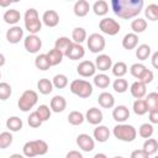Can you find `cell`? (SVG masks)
<instances>
[{
    "label": "cell",
    "instance_id": "obj_11",
    "mask_svg": "<svg viewBox=\"0 0 158 158\" xmlns=\"http://www.w3.org/2000/svg\"><path fill=\"white\" fill-rule=\"evenodd\" d=\"M84 54H85L84 47H83L81 44H78V43H74V42L69 46V48H68V49L65 51V53H64V56L68 57V58L72 59V60L81 59V58L84 57Z\"/></svg>",
    "mask_w": 158,
    "mask_h": 158
},
{
    "label": "cell",
    "instance_id": "obj_6",
    "mask_svg": "<svg viewBox=\"0 0 158 158\" xmlns=\"http://www.w3.org/2000/svg\"><path fill=\"white\" fill-rule=\"evenodd\" d=\"M37 100H38V95L35 90H30V89L25 90L19 99V102H17L19 109L23 112H27L37 104Z\"/></svg>",
    "mask_w": 158,
    "mask_h": 158
},
{
    "label": "cell",
    "instance_id": "obj_51",
    "mask_svg": "<svg viewBox=\"0 0 158 158\" xmlns=\"http://www.w3.org/2000/svg\"><path fill=\"white\" fill-rule=\"evenodd\" d=\"M149 115V122L151 123H158V109L148 111Z\"/></svg>",
    "mask_w": 158,
    "mask_h": 158
},
{
    "label": "cell",
    "instance_id": "obj_28",
    "mask_svg": "<svg viewBox=\"0 0 158 158\" xmlns=\"http://www.w3.org/2000/svg\"><path fill=\"white\" fill-rule=\"evenodd\" d=\"M93 11L98 16H104L109 12V4L105 0H98L93 5Z\"/></svg>",
    "mask_w": 158,
    "mask_h": 158
},
{
    "label": "cell",
    "instance_id": "obj_26",
    "mask_svg": "<svg viewBox=\"0 0 158 158\" xmlns=\"http://www.w3.org/2000/svg\"><path fill=\"white\" fill-rule=\"evenodd\" d=\"M46 54H47V58H48V60H49L51 67H52V65H57V64H59V63L62 62L63 57H64V54H63L60 51L56 49V48L49 49V52L46 53Z\"/></svg>",
    "mask_w": 158,
    "mask_h": 158
},
{
    "label": "cell",
    "instance_id": "obj_35",
    "mask_svg": "<svg viewBox=\"0 0 158 158\" xmlns=\"http://www.w3.org/2000/svg\"><path fill=\"white\" fill-rule=\"evenodd\" d=\"M94 84L100 89H106L110 85V78H109V75H106L104 73L96 74V75H94Z\"/></svg>",
    "mask_w": 158,
    "mask_h": 158
},
{
    "label": "cell",
    "instance_id": "obj_54",
    "mask_svg": "<svg viewBox=\"0 0 158 158\" xmlns=\"http://www.w3.org/2000/svg\"><path fill=\"white\" fill-rule=\"evenodd\" d=\"M14 1L12 0H6V1H2V0H0V6H2V7H5V6H9L10 4H12Z\"/></svg>",
    "mask_w": 158,
    "mask_h": 158
},
{
    "label": "cell",
    "instance_id": "obj_55",
    "mask_svg": "<svg viewBox=\"0 0 158 158\" xmlns=\"http://www.w3.org/2000/svg\"><path fill=\"white\" fill-rule=\"evenodd\" d=\"M94 158H107V156L105 153H96L94 156Z\"/></svg>",
    "mask_w": 158,
    "mask_h": 158
},
{
    "label": "cell",
    "instance_id": "obj_10",
    "mask_svg": "<svg viewBox=\"0 0 158 158\" xmlns=\"http://www.w3.org/2000/svg\"><path fill=\"white\" fill-rule=\"evenodd\" d=\"M77 72H78L79 75H81L84 78H89V77L95 75L96 68H95L94 62H91V60H81L77 67Z\"/></svg>",
    "mask_w": 158,
    "mask_h": 158
},
{
    "label": "cell",
    "instance_id": "obj_44",
    "mask_svg": "<svg viewBox=\"0 0 158 158\" xmlns=\"http://www.w3.org/2000/svg\"><path fill=\"white\" fill-rule=\"evenodd\" d=\"M12 94V89H11V85L9 83H5V81H1L0 83V100L5 101L7 100Z\"/></svg>",
    "mask_w": 158,
    "mask_h": 158
},
{
    "label": "cell",
    "instance_id": "obj_16",
    "mask_svg": "<svg viewBox=\"0 0 158 158\" xmlns=\"http://www.w3.org/2000/svg\"><path fill=\"white\" fill-rule=\"evenodd\" d=\"M112 117L115 121L123 123L128 117H130V110L125 105H118L112 110Z\"/></svg>",
    "mask_w": 158,
    "mask_h": 158
},
{
    "label": "cell",
    "instance_id": "obj_46",
    "mask_svg": "<svg viewBox=\"0 0 158 158\" xmlns=\"http://www.w3.org/2000/svg\"><path fill=\"white\" fill-rule=\"evenodd\" d=\"M12 143V135L7 131L0 133V149L7 148Z\"/></svg>",
    "mask_w": 158,
    "mask_h": 158
},
{
    "label": "cell",
    "instance_id": "obj_56",
    "mask_svg": "<svg viewBox=\"0 0 158 158\" xmlns=\"http://www.w3.org/2000/svg\"><path fill=\"white\" fill-rule=\"evenodd\" d=\"M5 64V56L2 53H0V67H2Z\"/></svg>",
    "mask_w": 158,
    "mask_h": 158
},
{
    "label": "cell",
    "instance_id": "obj_34",
    "mask_svg": "<svg viewBox=\"0 0 158 158\" xmlns=\"http://www.w3.org/2000/svg\"><path fill=\"white\" fill-rule=\"evenodd\" d=\"M148 156L154 154L158 151V142L156 138H147L143 143V148H142Z\"/></svg>",
    "mask_w": 158,
    "mask_h": 158
},
{
    "label": "cell",
    "instance_id": "obj_5",
    "mask_svg": "<svg viewBox=\"0 0 158 158\" xmlns=\"http://www.w3.org/2000/svg\"><path fill=\"white\" fill-rule=\"evenodd\" d=\"M69 89L74 95H77L79 98H83V99H86L93 94V85L89 81L83 80V79L73 80L70 83Z\"/></svg>",
    "mask_w": 158,
    "mask_h": 158
},
{
    "label": "cell",
    "instance_id": "obj_7",
    "mask_svg": "<svg viewBox=\"0 0 158 158\" xmlns=\"http://www.w3.org/2000/svg\"><path fill=\"white\" fill-rule=\"evenodd\" d=\"M99 28L101 30V32H104L105 35H109V36H115L120 32V23L111 19V17H104L102 20H100L99 22Z\"/></svg>",
    "mask_w": 158,
    "mask_h": 158
},
{
    "label": "cell",
    "instance_id": "obj_24",
    "mask_svg": "<svg viewBox=\"0 0 158 158\" xmlns=\"http://www.w3.org/2000/svg\"><path fill=\"white\" fill-rule=\"evenodd\" d=\"M2 19H4V21H5L6 23H9V25H16V23L20 21V19H21V14H20V11L16 10V9H10V10H6V11L4 12Z\"/></svg>",
    "mask_w": 158,
    "mask_h": 158
},
{
    "label": "cell",
    "instance_id": "obj_31",
    "mask_svg": "<svg viewBox=\"0 0 158 158\" xmlns=\"http://www.w3.org/2000/svg\"><path fill=\"white\" fill-rule=\"evenodd\" d=\"M35 65L40 70H47V69H49L51 68V64H49V60L47 58V54L46 53L38 54L35 58Z\"/></svg>",
    "mask_w": 158,
    "mask_h": 158
},
{
    "label": "cell",
    "instance_id": "obj_49",
    "mask_svg": "<svg viewBox=\"0 0 158 158\" xmlns=\"http://www.w3.org/2000/svg\"><path fill=\"white\" fill-rule=\"evenodd\" d=\"M153 78H154L153 72L149 70V69H146V70L141 74V77L138 78V81H141V83H143L144 85H147V84H149V83L153 80Z\"/></svg>",
    "mask_w": 158,
    "mask_h": 158
},
{
    "label": "cell",
    "instance_id": "obj_40",
    "mask_svg": "<svg viewBox=\"0 0 158 158\" xmlns=\"http://www.w3.org/2000/svg\"><path fill=\"white\" fill-rule=\"evenodd\" d=\"M52 84L57 89H64L68 85V78L64 74H56L52 79Z\"/></svg>",
    "mask_w": 158,
    "mask_h": 158
},
{
    "label": "cell",
    "instance_id": "obj_52",
    "mask_svg": "<svg viewBox=\"0 0 158 158\" xmlns=\"http://www.w3.org/2000/svg\"><path fill=\"white\" fill-rule=\"evenodd\" d=\"M65 158H84V157L79 151H69L67 153Z\"/></svg>",
    "mask_w": 158,
    "mask_h": 158
},
{
    "label": "cell",
    "instance_id": "obj_42",
    "mask_svg": "<svg viewBox=\"0 0 158 158\" xmlns=\"http://www.w3.org/2000/svg\"><path fill=\"white\" fill-rule=\"evenodd\" d=\"M144 101H146V104H147L148 111L158 109V94H157L156 91L149 93V94L147 95V98L144 99Z\"/></svg>",
    "mask_w": 158,
    "mask_h": 158
},
{
    "label": "cell",
    "instance_id": "obj_43",
    "mask_svg": "<svg viewBox=\"0 0 158 158\" xmlns=\"http://www.w3.org/2000/svg\"><path fill=\"white\" fill-rule=\"evenodd\" d=\"M144 15L148 20L157 21V19H158V5L157 4H149L144 10Z\"/></svg>",
    "mask_w": 158,
    "mask_h": 158
},
{
    "label": "cell",
    "instance_id": "obj_37",
    "mask_svg": "<svg viewBox=\"0 0 158 158\" xmlns=\"http://www.w3.org/2000/svg\"><path fill=\"white\" fill-rule=\"evenodd\" d=\"M151 56V46L148 44H139L136 49V57L139 60H146Z\"/></svg>",
    "mask_w": 158,
    "mask_h": 158
},
{
    "label": "cell",
    "instance_id": "obj_25",
    "mask_svg": "<svg viewBox=\"0 0 158 158\" xmlns=\"http://www.w3.org/2000/svg\"><path fill=\"white\" fill-rule=\"evenodd\" d=\"M37 89H38V91H40L41 94L48 95V94H51L52 90H53V84H52V81H51L49 79L42 78V79H40L38 83H37Z\"/></svg>",
    "mask_w": 158,
    "mask_h": 158
},
{
    "label": "cell",
    "instance_id": "obj_8",
    "mask_svg": "<svg viewBox=\"0 0 158 158\" xmlns=\"http://www.w3.org/2000/svg\"><path fill=\"white\" fill-rule=\"evenodd\" d=\"M86 43H88L89 51L93 53H99L105 48V38L100 33H91L88 37Z\"/></svg>",
    "mask_w": 158,
    "mask_h": 158
},
{
    "label": "cell",
    "instance_id": "obj_12",
    "mask_svg": "<svg viewBox=\"0 0 158 158\" xmlns=\"http://www.w3.org/2000/svg\"><path fill=\"white\" fill-rule=\"evenodd\" d=\"M77 144L79 146V148L84 152H91L95 147V142L94 138H91L89 135L86 133H80L77 137Z\"/></svg>",
    "mask_w": 158,
    "mask_h": 158
},
{
    "label": "cell",
    "instance_id": "obj_27",
    "mask_svg": "<svg viewBox=\"0 0 158 158\" xmlns=\"http://www.w3.org/2000/svg\"><path fill=\"white\" fill-rule=\"evenodd\" d=\"M22 126H23V122H22V120H21L19 116H11V117H9L7 121H6V127H7L11 132H17V131H20V130L22 128Z\"/></svg>",
    "mask_w": 158,
    "mask_h": 158
},
{
    "label": "cell",
    "instance_id": "obj_50",
    "mask_svg": "<svg viewBox=\"0 0 158 158\" xmlns=\"http://www.w3.org/2000/svg\"><path fill=\"white\" fill-rule=\"evenodd\" d=\"M131 158H149V156L143 149H135L131 153Z\"/></svg>",
    "mask_w": 158,
    "mask_h": 158
},
{
    "label": "cell",
    "instance_id": "obj_20",
    "mask_svg": "<svg viewBox=\"0 0 158 158\" xmlns=\"http://www.w3.org/2000/svg\"><path fill=\"white\" fill-rule=\"evenodd\" d=\"M93 136H94V138H95L98 142L104 143V142H106V141L109 139V137H110V130H109L106 126H104V125H99V126H96V127L94 128Z\"/></svg>",
    "mask_w": 158,
    "mask_h": 158
},
{
    "label": "cell",
    "instance_id": "obj_33",
    "mask_svg": "<svg viewBox=\"0 0 158 158\" xmlns=\"http://www.w3.org/2000/svg\"><path fill=\"white\" fill-rule=\"evenodd\" d=\"M84 120H85L84 115H83L80 111H77V110L70 111L69 115H68V122H69L70 125H73V126H79V125H81V123L84 122Z\"/></svg>",
    "mask_w": 158,
    "mask_h": 158
},
{
    "label": "cell",
    "instance_id": "obj_41",
    "mask_svg": "<svg viewBox=\"0 0 158 158\" xmlns=\"http://www.w3.org/2000/svg\"><path fill=\"white\" fill-rule=\"evenodd\" d=\"M112 88H114V90L116 93L122 94V93H125L128 89V81L126 79H123V78H117L112 83Z\"/></svg>",
    "mask_w": 158,
    "mask_h": 158
},
{
    "label": "cell",
    "instance_id": "obj_39",
    "mask_svg": "<svg viewBox=\"0 0 158 158\" xmlns=\"http://www.w3.org/2000/svg\"><path fill=\"white\" fill-rule=\"evenodd\" d=\"M153 132H154V127H153V125L152 123H142L141 126H139V128H138V135L142 137V138H151L152 137V135H153Z\"/></svg>",
    "mask_w": 158,
    "mask_h": 158
},
{
    "label": "cell",
    "instance_id": "obj_21",
    "mask_svg": "<svg viewBox=\"0 0 158 158\" xmlns=\"http://www.w3.org/2000/svg\"><path fill=\"white\" fill-rule=\"evenodd\" d=\"M89 10H90V4L86 0H78L74 4V7H73V11H74L75 16H78V17L86 16Z\"/></svg>",
    "mask_w": 158,
    "mask_h": 158
},
{
    "label": "cell",
    "instance_id": "obj_3",
    "mask_svg": "<svg viewBox=\"0 0 158 158\" xmlns=\"http://www.w3.org/2000/svg\"><path fill=\"white\" fill-rule=\"evenodd\" d=\"M23 21H25V27L30 32V35H36L42 28V21L40 20L37 10L33 7H30L26 10Z\"/></svg>",
    "mask_w": 158,
    "mask_h": 158
},
{
    "label": "cell",
    "instance_id": "obj_22",
    "mask_svg": "<svg viewBox=\"0 0 158 158\" xmlns=\"http://www.w3.org/2000/svg\"><path fill=\"white\" fill-rule=\"evenodd\" d=\"M147 85H144L143 83H141V81H135V83H132V85H131V88H130V91H131V95L137 100V99H142L144 95H146V93H147V88H146Z\"/></svg>",
    "mask_w": 158,
    "mask_h": 158
},
{
    "label": "cell",
    "instance_id": "obj_30",
    "mask_svg": "<svg viewBox=\"0 0 158 158\" xmlns=\"http://www.w3.org/2000/svg\"><path fill=\"white\" fill-rule=\"evenodd\" d=\"M72 40L74 43L81 44L85 40H86V31L83 27H75L72 31Z\"/></svg>",
    "mask_w": 158,
    "mask_h": 158
},
{
    "label": "cell",
    "instance_id": "obj_32",
    "mask_svg": "<svg viewBox=\"0 0 158 158\" xmlns=\"http://www.w3.org/2000/svg\"><path fill=\"white\" fill-rule=\"evenodd\" d=\"M72 43H73L72 40H69L68 37L63 36V37H59V38L56 40V42H54V48L58 49V51H60V52L64 54L65 51L69 48V46H70Z\"/></svg>",
    "mask_w": 158,
    "mask_h": 158
},
{
    "label": "cell",
    "instance_id": "obj_17",
    "mask_svg": "<svg viewBox=\"0 0 158 158\" xmlns=\"http://www.w3.org/2000/svg\"><path fill=\"white\" fill-rule=\"evenodd\" d=\"M85 120L91 125H100L102 121V112L98 107H90L85 114Z\"/></svg>",
    "mask_w": 158,
    "mask_h": 158
},
{
    "label": "cell",
    "instance_id": "obj_19",
    "mask_svg": "<svg viewBox=\"0 0 158 158\" xmlns=\"http://www.w3.org/2000/svg\"><path fill=\"white\" fill-rule=\"evenodd\" d=\"M49 107H51V111H53V112H62L67 107V101H65V99L63 96L56 95V96H53L51 99Z\"/></svg>",
    "mask_w": 158,
    "mask_h": 158
},
{
    "label": "cell",
    "instance_id": "obj_23",
    "mask_svg": "<svg viewBox=\"0 0 158 158\" xmlns=\"http://www.w3.org/2000/svg\"><path fill=\"white\" fill-rule=\"evenodd\" d=\"M138 44V36L133 32H130L127 35L123 36L122 38V47L127 51H131L133 48H136Z\"/></svg>",
    "mask_w": 158,
    "mask_h": 158
},
{
    "label": "cell",
    "instance_id": "obj_57",
    "mask_svg": "<svg viewBox=\"0 0 158 158\" xmlns=\"http://www.w3.org/2000/svg\"><path fill=\"white\" fill-rule=\"evenodd\" d=\"M9 158H25V156H22V154H19V153H14V154H11Z\"/></svg>",
    "mask_w": 158,
    "mask_h": 158
},
{
    "label": "cell",
    "instance_id": "obj_53",
    "mask_svg": "<svg viewBox=\"0 0 158 158\" xmlns=\"http://www.w3.org/2000/svg\"><path fill=\"white\" fill-rule=\"evenodd\" d=\"M157 60H158V52H154L153 56H152V65H153V68H156V69L158 68Z\"/></svg>",
    "mask_w": 158,
    "mask_h": 158
},
{
    "label": "cell",
    "instance_id": "obj_18",
    "mask_svg": "<svg viewBox=\"0 0 158 158\" xmlns=\"http://www.w3.org/2000/svg\"><path fill=\"white\" fill-rule=\"evenodd\" d=\"M98 102L101 107L104 109H111L115 105V98L111 93L107 91H102L101 94H99L98 96Z\"/></svg>",
    "mask_w": 158,
    "mask_h": 158
},
{
    "label": "cell",
    "instance_id": "obj_1",
    "mask_svg": "<svg viewBox=\"0 0 158 158\" xmlns=\"http://www.w3.org/2000/svg\"><path fill=\"white\" fill-rule=\"evenodd\" d=\"M111 10L123 20L136 17L143 9V0H111Z\"/></svg>",
    "mask_w": 158,
    "mask_h": 158
},
{
    "label": "cell",
    "instance_id": "obj_4",
    "mask_svg": "<svg viewBox=\"0 0 158 158\" xmlns=\"http://www.w3.org/2000/svg\"><path fill=\"white\" fill-rule=\"evenodd\" d=\"M114 136L123 142H132L135 141L136 136H137V131L132 125H127V123H118L114 127L112 131Z\"/></svg>",
    "mask_w": 158,
    "mask_h": 158
},
{
    "label": "cell",
    "instance_id": "obj_47",
    "mask_svg": "<svg viewBox=\"0 0 158 158\" xmlns=\"http://www.w3.org/2000/svg\"><path fill=\"white\" fill-rule=\"evenodd\" d=\"M146 69H147V67L143 65L142 63H135V64L131 65V68H130V73H131L132 77H135L136 79H138V78L141 77V74H142Z\"/></svg>",
    "mask_w": 158,
    "mask_h": 158
},
{
    "label": "cell",
    "instance_id": "obj_14",
    "mask_svg": "<svg viewBox=\"0 0 158 158\" xmlns=\"http://www.w3.org/2000/svg\"><path fill=\"white\" fill-rule=\"evenodd\" d=\"M95 68L101 70V72H106L109 69H111L112 67V59L110 56L107 54H99L96 58H95Z\"/></svg>",
    "mask_w": 158,
    "mask_h": 158
},
{
    "label": "cell",
    "instance_id": "obj_45",
    "mask_svg": "<svg viewBox=\"0 0 158 158\" xmlns=\"http://www.w3.org/2000/svg\"><path fill=\"white\" fill-rule=\"evenodd\" d=\"M36 112L38 114V116H40V118L42 120V122H44V121L49 120V117H51V112H52V111H51L49 106H47V105H40V106L37 107Z\"/></svg>",
    "mask_w": 158,
    "mask_h": 158
},
{
    "label": "cell",
    "instance_id": "obj_2",
    "mask_svg": "<svg viewBox=\"0 0 158 158\" xmlns=\"http://www.w3.org/2000/svg\"><path fill=\"white\" fill-rule=\"evenodd\" d=\"M23 156L28 158H33L36 156H43L48 152V144L43 139H33L28 141L23 144Z\"/></svg>",
    "mask_w": 158,
    "mask_h": 158
},
{
    "label": "cell",
    "instance_id": "obj_9",
    "mask_svg": "<svg viewBox=\"0 0 158 158\" xmlns=\"http://www.w3.org/2000/svg\"><path fill=\"white\" fill-rule=\"evenodd\" d=\"M23 46L28 53H37L42 47V40L37 35H28L25 37Z\"/></svg>",
    "mask_w": 158,
    "mask_h": 158
},
{
    "label": "cell",
    "instance_id": "obj_38",
    "mask_svg": "<svg viewBox=\"0 0 158 158\" xmlns=\"http://www.w3.org/2000/svg\"><path fill=\"white\" fill-rule=\"evenodd\" d=\"M133 112L136 115H139V116L148 112V107H147V104H146L144 99H137L133 102Z\"/></svg>",
    "mask_w": 158,
    "mask_h": 158
},
{
    "label": "cell",
    "instance_id": "obj_36",
    "mask_svg": "<svg viewBox=\"0 0 158 158\" xmlns=\"http://www.w3.org/2000/svg\"><path fill=\"white\" fill-rule=\"evenodd\" d=\"M127 64L125 62H117L115 64H112L111 67V70H112V74L117 78H122L126 73H127Z\"/></svg>",
    "mask_w": 158,
    "mask_h": 158
},
{
    "label": "cell",
    "instance_id": "obj_13",
    "mask_svg": "<svg viewBox=\"0 0 158 158\" xmlns=\"http://www.w3.org/2000/svg\"><path fill=\"white\" fill-rule=\"evenodd\" d=\"M42 22L48 27H56L59 23V15L56 10H46L42 15Z\"/></svg>",
    "mask_w": 158,
    "mask_h": 158
},
{
    "label": "cell",
    "instance_id": "obj_15",
    "mask_svg": "<svg viewBox=\"0 0 158 158\" xmlns=\"http://www.w3.org/2000/svg\"><path fill=\"white\" fill-rule=\"evenodd\" d=\"M23 37V30L20 26H12L6 31V40L10 43H19Z\"/></svg>",
    "mask_w": 158,
    "mask_h": 158
},
{
    "label": "cell",
    "instance_id": "obj_48",
    "mask_svg": "<svg viewBox=\"0 0 158 158\" xmlns=\"http://www.w3.org/2000/svg\"><path fill=\"white\" fill-rule=\"evenodd\" d=\"M27 122H28V125H30L31 127H33V128H37V127H40V126L42 125V120L40 118V116H38V114H37L36 111H33V112L30 114V116H28V118H27Z\"/></svg>",
    "mask_w": 158,
    "mask_h": 158
},
{
    "label": "cell",
    "instance_id": "obj_29",
    "mask_svg": "<svg viewBox=\"0 0 158 158\" xmlns=\"http://www.w3.org/2000/svg\"><path fill=\"white\" fill-rule=\"evenodd\" d=\"M147 26H148L147 21H146L144 19H142V17H137V19L132 20V22H131V30H132L133 33H136V35L143 32V31L147 28Z\"/></svg>",
    "mask_w": 158,
    "mask_h": 158
},
{
    "label": "cell",
    "instance_id": "obj_59",
    "mask_svg": "<svg viewBox=\"0 0 158 158\" xmlns=\"http://www.w3.org/2000/svg\"><path fill=\"white\" fill-rule=\"evenodd\" d=\"M0 79H1V73H0Z\"/></svg>",
    "mask_w": 158,
    "mask_h": 158
},
{
    "label": "cell",
    "instance_id": "obj_60",
    "mask_svg": "<svg viewBox=\"0 0 158 158\" xmlns=\"http://www.w3.org/2000/svg\"><path fill=\"white\" fill-rule=\"evenodd\" d=\"M154 158H158V157H154Z\"/></svg>",
    "mask_w": 158,
    "mask_h": 158
},
{
    "label": "cell",
    "instance_id": "obj_58",
    "mask_svg": "<svg viewBox=\"0 0 158 158\" xmlns=\"http://www.w3.org/2000/svg\"><path fill=\"white\" fill-rule=\"evenodd\" d=\"M112 158H123V157H121V156H115V157H112Z\"/></svg>",
    "mask_w": 158,
    "mask_h": 158
}]
</instances>
